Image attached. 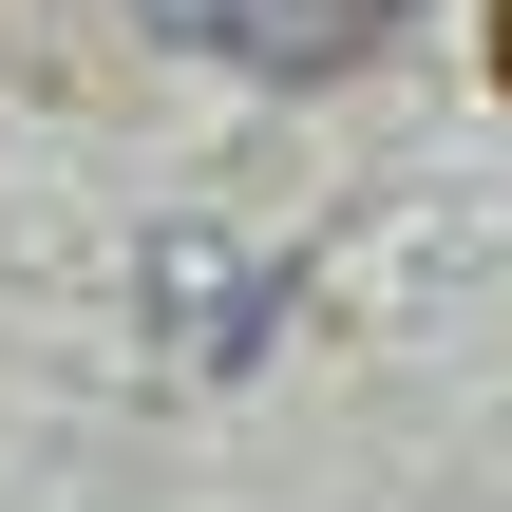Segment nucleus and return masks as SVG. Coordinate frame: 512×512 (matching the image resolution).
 <instances>
[{"instance_id": "nucleus-1", "label": "nucleus", "mask_w": 512, "mask_h": 512, "mask_svg": "<svg viewBox=\"0 0 512 512\" xmlns=\"http://www.w3.org/2000/svg\"><path fill=\"white\" fill-rule=\"evenodd\" d=\"M152 38H190V57H228V76H361L418 0H133Z\"/></svg>"}, {"instance_id": "nucleus-2", "label": "nucleus", "mask_w": 512, "mask_h": 512, "mask_svg": "<svg viewBox=\"0 0 512 512\" xmlns=\"http://www.w3.org/2000/svg\"><path fill=\"white\" fill-rule=\"evenodd\" d=\"M152 323L190 342V380H228V361L266 342V266H228V247H152Z\"/></svg>"}, {"instance_id": "nucleus-3", "label": "nucleus", "mask_w": 512, "mask_h": 512, "mask_svg": "<svg viewBox=\"0 0 512 512\" xmlns=\"http://www.w3.org/2000/svg\"><path fill=\"white\" fill-rule=\"evenodd\" d=\"M494 95H512V0H494Z\"/></svg>"}]
</instances>
